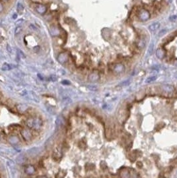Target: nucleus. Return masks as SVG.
<instances>
[{
    "label": "nucleus",
    "instance_id": "nucleus-1",
    "mask_svg": "<svg viewBox=\"0 0 177 178\" xmlns=\"http://www.w3.org/2000/svg\"><path fill=\"white\" fill-rule=\"evenodd\" d=\"M26 124L30 129L38 130L42 127L43 121L39 118H30L27 119Z\"/></svg>",
    "mask_w": 177,
    "mask_h": 178
},
{
    "label": "nucleus",
    "instance_id": "nucleus-2",
    "mask_svg": "<svg viewBox=\"0 0 177 178\" xmlns=\"http://www.w3.org/2000/svg\"><path fill=\"white\" fill-rule=\"evenodd\" d=\"M137 16L139 19L142 21L148 20L151 18V13L145 8H141L138 12Z\"/></svg>",
    "mask_w": 177,
    "mask_h": 178
},
{
    "label": "nucleus",
    "instance_id": "nucleus-3",
    "mask_svg": "<svg viewBox=\"0 0 177 178\" xmlns=\"http://www.w3.org/2000/svg\"><path fill=\"white\" fill-rule=\"evenodd\" d=\"M21 135L22 136L23 139L27 141H30L32 139V133L29 129H24L21 130Z\"/></svg>",
    "mask_w": 177,
    "mask_h": 178
},
{
    "label": "nucleus",
    "instance_id": "nucleus-4",
    "mask_svg": "<svg viewBox=\"0 0 177 178\" xmlns=\"http://www.w3.org/2000/svg\"><path fill=\"white\" fill-rule=\"evenodd\" d=\"M62 156L63 154L61 150L59 147L55 148L53 152V154H52V157H53V159L55 161H59L62 158Z\"/></svg>",
    "mask_w": 177,
    "mask_h": 178
},
{
    "label": "nucleus",
    "instance_id": "nucleus-5",
    "mask_svg": "<svg viewBox=\"0 0 177 178\" xmlns=\"http://www.w3.org/2000/svg\"><path fill=\"white\" fill-rule=\"evenodd\" d=\"M113 70L115 71V73L120 74L122 73L124 71V65L121 63H117V64L114 65L113 67Z\"/></svg>",
    "mask_w": 177,
    "mask_h": 178
},
{
    "label": "nucleus",
    "instance_id": "nucleus-6",
    "mask_svg": "<svg viewBox=\"0 0 177 178\" xmlns=\"http://www.w3.org/2000/svg\"><path fill=\"white\" fill-rule=\"evenodd\" d=\"M165 55H166V52L162 48H158L156 50V56L160 59H163L165 57Z\"/></svg>",
    "mask_w": 177,
    "mask_h": 178
},
{
    "label": "nucleus",
    "instance_id": "nucleus-7",
    "mask_svg": "<svg viewBox=\"0 0 177 178\" xmlns=\"http://www.w3.org/2000/svg\"><path fill=\"white\" fill-rule=\"evenodd\" d=\"M99 76L97 73H95V72H93L92 74H91L89 75V77H88V79L91 82H95V81H97V80H99Z\"/></svg>",
    "mask_w": 177,
    "mask_h": 178
},
{
    "label": "nucleus",
    "instance_id": "nucleus-8",
    "mask_svg": "<svg viewBox=\"0 0 177 178\" xmlns=\"http://www.w3.org/2000/svg\"><path fill=\"white\" fill-rule=\"evenodd\" d=\"M160 25V23L159 22L154 23H152V24L148 26V29L151 31H155L159 28Z\"/></svg>",
    "mask_w": 177,
    "mask_h": 178
},
{
    "label": "nucleus",
    "instance_id": "nucleus-9",
    "mask_svg": "<svg viewBox=\"0 0 177 178\" xmlns=\"http://www.w3.org/2000/svg\"><path fill=\"white\" fill-rule=\"evenodd\" d=\"M67 59H68V56H67V54H64V53L61 54L59 56V57H58V60L61 63L66 62Z\"/></svg>",
    "mask_w": 177,
    "mask_h": 178
},
{
    "label": "nucleus",
    "instance_id": "nucleus-10",
    "mask_svg": "<svg viewBox=\"0 0 177 178\" xmlns=\"http://www.w3.org/2000/svg\"><path fill=\"white\" fill-rule=\"evenodd\" d=\"M25 173L28 174V175H31V174H34V172H35V168H34L33 166H31V165H28V166H27V167H25Z\"/></svg>",
    "mask_w": 177,
    "mask_h": 178
},
{
    "label": "nucleus",
    "instance_id": "nucleus-11",
    "mask_svg": "<svg viewBox=\"0 0 177 178\" xmlns=\"http://www.w3.org/2000/svg\"><path fill=\"white\" fill-rule=\"evenodd\" d=\"M14 67H15V65L11 64H8V63H5L3 65L1 69H2V70H3V71H9V70L12 69L13 68H14Z\"/></svg>",
    "mask_w": 177,
    "mask_h": 178
},
{
    "label": "nucleus",
    "instance_id": "nucleus-12",
    "mask_svg": "<svg viewBox=\"0 0 177 178\" xmlns=\"http://www.w3.org/2000/svg\"><path fill=\"white\" fill-rule=\"evenodd\" d=\"M36 10H37L38 13L43 14L46 11V7L45 5H38L37 7H36Z\"/></svg>",
    "mask_w": 177,
    "mask_h": 178
},
{
    "label": "nucleus",
    "instance_id": "nucleus-13",
    "mask_svg": "<svg viewBox=\"0 0 177 178\" xmlns=\"http://www.w3.org/2000/svg\"><path fill=\"white\" fill-rule=\"evenodd\" d=\"M162 89L165 92H172L174 90L173 86L169 85H164L163 86H162Z\"/></svg>",
    "mask_w": 177,
    "mask_h": 178
},
{
    "label": "nucleus",
    "instance_id": "nucleus-14",
    "mask_svg": "<svg viewBox=\"0 0 177 178\" xmlns=\"http://www.w3.org/2000/svg\"><path fill=\"white\" fill-rule=\"evenodd\" d=\"M9 143H11V144H17V143L19 142V139L18 138V137H16V136H11L9 139Z\"/></svg>",
    "mask_w": 177,
    "mask_h": 178
},
{
    "label": "nucleus",
    "instance_id": "nucleus-15",
    "mask_svg": "<svg viewBox=\"0 0 177 178\" xmlns=\"http://www.w3.org/2000/svg\"><path fill=\"white\" fill-rule=\"evenodd\" d=\"M157 79V76H151V77H149L146 79L145 80V83H152L153 81H155L156 79Z\"/></svg>",
    "mask_w": 177,
    "mask_h": 178
},
{
    "label": "nucleus",
    "instance_id": "nucleus-16",
    "mask_svg": "<svg viewBox=\"0 0 177 178\" xmlns=\"http://www.w3.org/2000/svg\"><path fill=\"white\" fill-rule=\"evenodd\" d=\"M16 161L18 163H23L25 161V158L23 156H18V158L16 159Z\"/></svg>",
    "mask_w": 177,
    "mask_h": 178
},
{
    "label": "nucleus",
    "instance_id": "nucleus-17",
    "mask_svg": "<svg viewBox=\"0 0 177 178\" xmlns=\"http://www.w3.org/2000/svg\"><path fill=\"white\" fill-rule=\"evenodd\" d=\"M23 9H24V8H23V5L21 4V3H19L18 5H17V11H18V13L21 14L23 12Z\"/></svg>",
    "mask_w": 177,
    "mask_h": 178
},
{
    "label": "nucleus",
    "instance_id": "nucleus-18",
    "mask_svg": "<svg viewBox=\"0 0 177 178\" xmlns=\"http://www.w3.org/2000/svg\"><path fill=\"white\" fill-rule=\"evenodd\" d=\"M169 20L171 21L172 22H177V16H171L170 18H169Z\"/></svg>",
    "mask_w": 177,
    "mask_h": 178
},
{
    "label": "nucleus",
    "instance_id": "nucleus-19",
    "mask_svg": "<svg viewBox=\"0 0 177 178\" xmlns=\"http://www.w3.org/2000/svg\"><path fill=\"white\" fill-rule=\"evenodd\" d=\"M18 57L19 58H25V54L23 53L22 51L19 50V49H18Z\"/></svg>",
    "mask_w": 177,
    "mask_h": 178
},
{
    "label": "nucleus",
    "instance_id": "nucleus-20",
    "mask_svg": "<svg viewBox=\"0 0 177 178\" xmlns=\"http://www.w3.org/2000/svg\"><path fill=\"white\" fill-rule=\"evenodd\" d=\"M21 27H20V26H18V27H17L16 28V30H15V34L16 35H18V34H19L21 32Z\"/></svg>",
    "mask_w": 177,
    "mask_h": 178
},
{
    "label": "nucleus",
    "instance_id": "nucleus-21",
    "mask_svg": "<svg viewBox=\"0 0 177 178\" xmlns=\"http://www.w3.org/2000/svg\"><path fill=\"white\" fill-rule=\"evenodd\" d=\"M129 83H130V82H129V81L128 80L124 81H123L121 83H120L119 85H121V86H126V85H128Z\"/></svg>",
    "mask_w": 177,
    "mask_h": 178
},
{
    "label": "nucleus",
    "instance_id": "nucleus-22",
    "mask_svg": "<svg viewBox=\"0 0 177 178\" xmlns=\"http://www.w3.org/2000/svg\"><path fill=\"white\" fill-rule=\"evenodd\" d=\"M57 78L55 76H54V75L49 77V80L51 81H57Z\"/></svg>",
    "mask_w": 177,
    "mask_h": 178
},
{
    "label": "nucleus",
    "instance_id": "nucleus-23",
    "mask_svg": "<svg viewBox=\"0 0 177 178\" xmlns=\"http://www.w3.org/2000/svg\"><path fill=\"white\" fill-rule=\"evenodd\" d=\"M153 47H154V45H153V44L152 43V44H151L150 47H149V49H148V54H151V55L152 54V53H153Z\"/></svg>",
    "mask_w": 177,
    "mask_h": 178
},
{
    "label": "nucleus",
    "instance_id": "nucleus-24",
    "mask_svg": "<svg viewBox=\"0 0 177 178\" xmlns=\"http://www.w3.org/2000/svg\"><path fill=\"white\" fill-rule=\"evenodd\" d=\"M88 88L89 89L92 90V91H96V90L97 89V87H95V86H93V85H88Z\"/></svg>",
    "mask_w": 177,
    "mask_h": 178
},
{
    "label": "nucleus",
    "instance_id": "nucleus-25",
    "mask_svg": "<svg viewBox=\"0 0 177 178\" xmlns=\"http://www.w3.org/2000/svg\"><path fill=\"white\" fill-rule=\"evenodd\" d=\"M63 83V84H64V85H69L70 84V81L68 80H63L62 81V82H61Z\"/></svg>",
    "mask_w": 177,
    "mask_h": 178
},
{
    "label": "nucleus",
    "instance_id": "nucleus-26",
    "mask_svg": "<svg viewBox=\"0 0 177 178\" xmlns=\"http://www.w3.org/2000/svg\"><path fill=\"white\" fill-rule=\"evenodd\" d=\"M3 5H2V3H1V2L0 1V12H1V11H3Z\"/></svg>",
    "mask_w": 177,
    "mask_h": 178
},
{
    "label": "nucleus",
    "instance_id": "nucleus-27",
    "mask_svg": "<svg viewBox=\"0 0 177 178\" xmlns=\"http://www.w3.org/2000/svg\"><path fill=\"white\" fill-rule=\"evenodd\" d=\"M165 31H165V30H162V31H160V34H159V36H162L163 34H165Z\"/></svg>",
    "mask_w": 177,
    "mask_h": 178
},
{
    "label": "nucleus",
    "instance_id": "nucleus-28",
    "mask_svg": "<svg viewBox=\"0 0 177 178\" xmlns=\"http://www.w3.org/2000/svg\"><path fill=\"white\" fill-rule=\"evenodd\" d=\"M172 1H173V0H164V1H165L166 3H168V4L171 3L172 2Z\"/></svg>",
    "mask_w": 177,
    "mask_h": 178
},
{
    "label": "nucleus",
    "instance_id": "nucleus-29",
    "mask_svg": "<svg viewBox=\"0 0 177 178\" xmlns=\"http://www.w3.org/2000/svg\"><path fill=\"white\" fill-rule=\"evenodd\" d=\"M7 49H8V51H10V52H11V48H10V49H9V45H7Z\"/></svg>",
    "mask_w": 177,
    "mask_h": 178
},
{
    "label": "nucleus",
    "instance_id": "nucleus-30",
    "mask_svg": "<svg viewBox=\"0 0 177 178\" xmlns=\"http://www.w3.org/2000/svg\"><path fill=\"white\" fill-rule=\"evenodd\" d=\"M13 19H16V18H17V15H16V14H14V15H13Z\"/></svg>",
    "mask_w": 177,
    "mask_h": 178
},
{
    "label": "nucleus",
    "instance_id": "nucleus-31",
    "mask_svg": "<svg viewBox=\"0 0 177 178\" xmlns=\"http://www.w3.org/2000/svg\"><path fill=\"white\" fill-rule=\"evenodd\" d=\"M3 1H4V2H8L9 1V0H1Z\"/></svg>",
    "mask_w": 177,
    "mask_h": 178
},
{
    "label": "nucleus",
    "instance_id": "nucleus-32",
    "mask_svg": "<svg viewBox=\"0 0 177 178\" xmlns=\"http://www.w3.org/2000/svg\"><path fill=\"white\" fill-rule=\"evenodd\" d=\"M175 65L176 66H177V60L175 61Z\"/></svg>",
    "mask_w": 177,
    "mask_h": 178
}]
</instances>
